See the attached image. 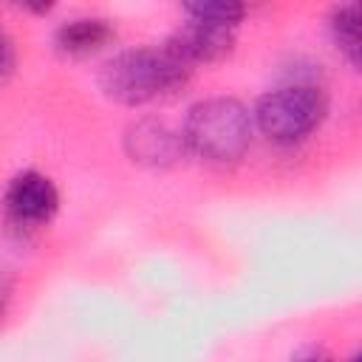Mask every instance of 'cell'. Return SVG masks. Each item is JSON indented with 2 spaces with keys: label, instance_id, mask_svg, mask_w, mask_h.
I'll list each match as a JSON object with an SVG mask.
<instances>
[{
  "label": "cell",
  "instance_id": "cell-1",
  "mask_svg": "<svg viewBox=\"0 0 362 362\" xmlns=\"http://www.w3.org/2000/svg\"><path fill=\"white\" fill-rule=\"evenodd\" d=\"M189 76V65L181 62L167 45L130 48L110 57L99 74L102 90L122 105H147L175 93Z\"/></svg>",
  "mask_w": 362,
  "mask_h": 362
},
{
  "label": "cell",
  "instance_id": "cell-2",
  "mask_svg": "<svg viewBox=\"0 0 362 362\" xmlns=\"http://www.w3.org/2000/svg\"><path fill=\"white\" fill-rule=\"evenodd\" d=\"M181 136L187 150L206 161H238L252 141V116L238 99H204L189 107Z\"/></svg>",
  "mask_w": 362,
  "mask_h": 362
},
{
  "label": "cell",
  "instance_id": "cell-3",
  "mask_svg": "<svg viewBox=\"0 0 362 362\" xmlns=\"http://www.w3.org/2000/svg\"><path fill=\"white\" fill-rule=\"evenodd\" d=\"M325 93L314 85H286L260 96L255 107V124L263 136L280 144H294L320 127L325 119Z\"/></svg>",
  "mask_w": 362,
  "mask_h": 362
},
{
  "label": "cell",
  "instance_id": "cell-4",
  "mask_svg": "<svg viewBox=\"0 0 362 362\" xmlns=\"http://www.w3.org/2000/svg\"><path fill=\"white\" fill-rule=\"evenodd\" d=\"M6 204L17 223L40 226L54 218V212L59 206V192L51 178L28 170V173H20L11 178V184L6 189Z\"/></svg>",
  "mask_w": 362,
  "mask_h": 362
},
{
  "label": "cell",
  "instance_id": "cell-5",
  "mask_svg": "<svg viewBox=\"0 0 362 362\" xmlns=\"http://www.w3.org/2000/svg\"><path fill=\"white\" fill-rule=\"evenodd\" d=\"M181 62H218L223 59L235 45V28L212 25L201 20H187L167 42H164Z\"/></svg>",
  "mask_w": 362,
  "mask_h": 362
},
{
  "label": "cell",
  "instance_id": "cell-6",
  "mask_svg": "<svg viewBox=\"0 0 362 362\" xmlns=\"http://www.w3.org/2000/svg\"><path fill=\"white\" fill-rule=\"evenodd\" d=\"M184 150V136L167 130L161 122H139L127 130V153L133 156V161L164 167L173 164Z\"/></svg>",
  "mask_w": 362,
  "mask_h": 362
},
{
  "label": "cell",
  "instance_id": "cell-7",
  "mask_svg": "<svg viewBox=\"0 0 362 362\" xmlns=\"http://www.w3.org/2000/svg\"><path fill=\"white\" fill-rule=\"evenodd\" d=\"M113 40V28L102 17H76L59 25L57 31V45L62 54L71 57H88L99 48H105Z\"/></svg>",
  "mask_w": 362,
  "mask_h": 362
},
{
  "label": "cell",
  "instance_id": "cell-8",
  "mask_svg": "<svg viewBox=\"0 0 362 362\" xmlns=\"http://www.w3.org/2000/svg\"><path fill=\"white\" fill-rule=\"evenodd\" d=\"M331 40L337 45V51L345 54V59L362 74V6L351 3V6H337L331 11Z\"/></svg>",
  "mask_w": 362,
  "mask_h": 362
},
{
  "label": "cell",
  "instance_id": "cell-9",
  "mask_svg": "<svg viewBox=\"0 0 362 362\" xmlns=\"http://www.w3.org/2000/svg\"><path fill=\"white\" fill-rule=\"evenodd\" d=\"M184 11L189 20L226 25V28H235L246 14V8L240 3H232V0H198V3H187Z\"/></svg>",
  "mask_w": 362,
  "mask_h": 362
},
{
  "label": "cell",
  "instance_id": "cell-10",
  "mask_svg": "<svg viewBox=\"0 0 362 362\" xmlns=\"http://www.w3.org/2000/svg\"><path fill=\"white\" fill-rule=\"evenodd\" d=\"M14 71V45L8 37H3V79H8Z\"/></svg>",
  "mask_w": 362,
  "mask_h": 362
},
{
  "label": "cell",
  "instance_id": "cell-11",
  "mask_svg": "<svg viewBox=\"0 0 362 362\" xmlns=\"http://www.w3.org/2000/svg\"><path fill=\"white\" fill-rule=\"evenodd\" d=\"M351 362H362V351H359V354H356V356H354Z\"/></svg>",
  "mask_w": 362,
  "mask_h": 362
},
{
  "label": "cell",
  "instance_id": "cell-12",
  "mask_svg": "<svg viewBox=\"0 0 362 362\" xmlns=\"http://www.w3.org/2000/svg\"><path fill=\"white\" fill-rule=\"evenodd\" d=\"M300 362H325V359H300Z\"/></svg>",
  "mask_w": 362,
  "mask_h": 362
}]
</instances>
